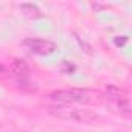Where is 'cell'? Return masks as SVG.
<instances>
[{
	"label": "cell",
	"instance_id": "cell-1",
	"mask_svg": "<svg viewBox=\"0 0 132 132\" xmlns=\"http://www.w3.org/2000/svg\"><path fill=\"white\" fill-rule=\"evenodd\" d=\"M51 115L65 118V120H76V121H93L96 115L90 110L86 109H76L70 106H57V107H50L48 109Z\"/></svg>",
	"mask_w": 132,
	"mask_h": 132
},
{
	"label": "cell",
	"instance_id": "cell-2",
	"mask_svg": "<svg viewBox=\"0 0 132 132\" xmlns=\"http://www.w3.org/2000/svg\"><path fill=\"white\" fill-rule=\"evenodd\" d=\"M50 100L62 104L69 103H89L92 100V93L84 89H70V90H56L50 95Z\"/></svg>",
	"mask_w": 132,
	"mask_h": 132
},
{
	"label": "cell",
	"instance_id": "cell-3",
	"mask_svg": "<svg viewBox=\"0 0 132 132\" xmlns=\"http://www.w3.org/2000/svg\"><path fill=\"white\" fill-rule=\"evenodd\" d=\"M23 45L28 47L33 53L36 54H51L54 50H56V45L50 40H44V39H34V37H28L23 40Z\"/></svg>",
	"mask_w": 132,
	"mask_h": 132
},
{
	"label": "cell",
	"instance_id": "cell-4",
	"mask_svg": "<svg viewBox=\"0 0 132 132\" xmlns=\"http://www.w3.org/2000/svg\"><path fill=\"white\" fill-rule=\"evenodd\" d=\"M11 72H13L14 75H17V76H27V75L30 73V67H28V64H27L25 61L16 59V61H13V64H11Z\"/></svg>",
	"mask_w": 132,
	"mask_h": 132
},
{
	"label": "cell",
	"instance_id": "cell-5",
	"mask_svg": "<svg viewBox=\"0 0 132 132\" xmlns=\"http://www.w3.org/2000/svg\"><path fill=\"white\" fill-rule=\"evenodd\" d=\"M20 10H22V13H23L27 17H31V19H37V17H40V11H39V8L34 6V5H31V3H22V5H20Z\"/></svg>",
	"mask_w": 132,
	"mask_h": 132
},
{
	"label": "cell",
	"instance_id": "cell-6",
	"mask_svg": "<svg viewBox=\"0 0 132 132\" xmlns=\"http://www.w3.org/2000/svg\"><path fill=\"white\" fill-rule=\"evenodd\" d=\"M118 109H120L121 112H124V113H130V103H129V100H127V98H120V101H118Z\"/></svg>",
	"mask_w": 132,
	"mask_h": 132
},
{
	"label": "cell",
	"instance_id": "cell-7",
	"mask_svg": "<svg viewBox=\"0 0 132 132\" xmlns=\"http://www.w3.org/2000/svg\"><path fill=\"white\" fill-rule=\"evenodd\" d=\"M61 72H64V73H73L75 72V65L72 62H69V61H64L61 64Z\"/></svg>",
	"mask_w": 132,
	"mask_h": 132
},
{
	"label": "cell",
	"instance_id": "cell-8",
	"mask_svg": "<svg viewBox=\"0 0 132 132\" xmlns=\"http://www.w3.org/2000/svg\"><path fill=\"white\" fill-rule=\"evenodd\" d=\"M106 92H107V93H112V95H120V93H121L115 86H107V87H106Z\"/></svg>",
	"mask_w": 132,
	"mask_h": 132
},
{
	"label": "cell",
	"instance_id": "cell-9",
	"mask_svg": "<svg viewBox=\"0 0 132 132\" xmlns=\"http://www.w3.org/2000/svg\"><path fill=\"white\" fill-rule=\"evenodd\" d=\"M126 40H127V37H123V39H120V37H115V44H117V45H123Z\"/></svg>",
	"mask_w": 132,
	"mask_h": 132
},
{
	"label": "cell",
	"instance_id": "cell-10",
	"mask_svg": "<svg viewBox=\"0 0 132 132\" xmlns=\"http://www.w3.org/2000/svg\"><path fill=\"white\" fill-rule=\"evenodd\" d=\"M3 73V67H2V65H0V75H2Z\"/></svg>",
	"mask_w": 132,
	"mask_h": 132
}]
</instances>
